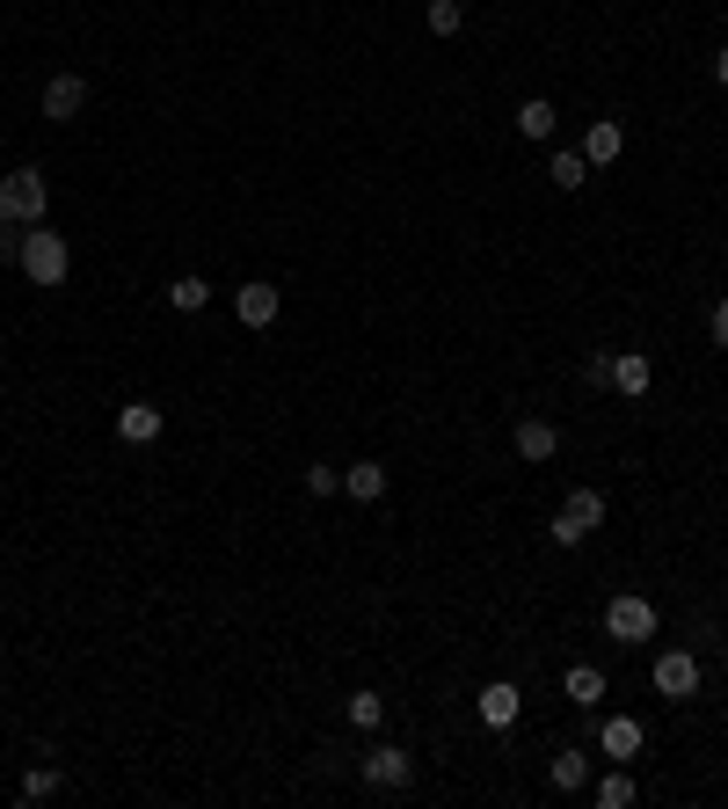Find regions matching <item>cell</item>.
I'll use <instances>...</instances> for the list:
<instances>
[{
	"label": "cell",
	"mask_w": 728,
	"mask_h": 809,
	"mask_svg": "<svg viewBox=\"0 0 728 809\" xmlns=\"http://www.w3.org/2000/svg\"><path fill=\"white\" fill-rule=\"evenodd\" d=\"M168 307H175V314H205V307H211V284L205 278H175L168 284Z\"/></svg>",
	"instance_id": "obj_21"
},
{
	"label": "cell",
	"mask_w": 728,
	"mask_h": 809,
	"mask_svg": "<svg viewBox=\"0 0 728 809\" xmlns=\"http://www.w3.org/2000/svg\"><path fill=\"white\" fill-rule=\"evenodd\" d=\"M510 124H518L524 139H539V146H547V139H554V103H547V95H524V103H518V117H510Z\"/></svg>",
	"instance_id": "obj_19"
},
{
	"label": "cell",
	"mask_w": 728,
	"mask_h": 809,
	"mask_svg": "<svg viewBox=\"0 0 728 809\" xmlns=\"http://www.w3.org/2000/svg\"><path fill=\"white\" fill-rule=\"evenodd\" d=\"M278 307H284L278 284H262V278L233 284V321H241V329H270V321H278Z\"/></svg>",
	"instance_id": "obj_7"
},
{
	"label": "cell",
	"mask_w": 728,
	"mask_h": 809,
	"mask_svg": "<svg viewBox=\"0 0 728 809\" xmlns=\"http://www.w3.org/2000/svg\"><path fill=\"white\" fill-rule=\"evenodd\" d=\"M561 453V431L547 416H524L518 423V459H532V467H547V459Z\"/></svg>",
	"instance_id": "obj_14"
},
{
	"label": "cell",
	"mask_w": 728,
	"mask_h": 809,
	"mask_svg": "<svg viewBox=\"0 0 728 809\" xmlns=\"http://www.w3.org/2000/svg\"><path fill=\"white\" fill-rule=\"evenodd\" d=\"M59 788H66V780H59V766H30V774H22V802H52Z\"/></svg>",
	"instance_id": "obj_23"
},
{
	"label": "cell",
	"mask_w": 728,
	"mask_h": 809,
	"mask_svg": "<svg viewBox=\"0 0 728 809\" xmlns=\"http://www.w3.org/2000/svg\"><path fill=\"white\" fill-rule=\"evenodd\" d=\"M15 270L37 284V292H59L66 270H73V241H66V234H52V227H22V263Z\"/></svg>",
	"instance_id": "obj_1"
},
{
	"label": "cell",
	"mask_w": 728,
	"mask_h": 809,
	"mask_svg": "<svg viewBox=\"0 0 728 809\" xmlns=\"http://www.w3.org/2000/svg\"><path fill=\"white\" fill-rule=\"evenodd\" d=\"M626 154V132L612 117H590V132H583V160L590 168H612V160Z\"/></svg>",
	"instance_id": "obj_13"
},
{
	"label": "cell",
	"mask_w": 728,
	"mask_h": 809,
	"mask_svg": "<svg viewBox=\"0 0 728 809\" xmlns=\"http://www.w3.org/2000/svg\"><path fill=\"white\" fill-rule=\"evenodd\" d=\"M561 686H569V701L583 707V715H597V701H605V671H597V664H569Z\"/></svg>",
	"instance_id": "obj_17"
},
{
	"label": "cell",
	"mask_w": 728,
	"mask_h": 809,
	"mask_svg": "<svg viewBox=\"0 0 728 809\" xmlns=\"http://www.w3.org/2000/svg\"><path fill=\"white\" fill-rule=\"evenodd\" d=\"M714 81H721V89H728V44H721V52H714Z\"/></svg>",
	"instance_id": "obj_29"
},
{
	"label": "cell",
	"mask_w": 728,
	"mask_h": 809,
	"mask_svg": "<svg viewBox=\"0 0 728 809\" xmlns=\"http://www.w3.org/2000/svg\"><path fill=\"white\" fill-rule=\"evenodd\" d=\"M0 263H22V234L15 227H0Z\"/></svg>",
	"instance_id": "obj_28"
},
{
	"label": "cell",
	"mask_w": 728,
	"mask_h": 809,
	"mask_svg": "<svg viewBox=\"0 0 728 809\" xmlns=\"http://www.w3.org/2000/svg\"><path fill=\"white\" fill-rule=\"evenodd\" d=\"M583 387H612V351L583 357Z\"/></svg>",
	"instance_id": "obj_26"
},
{
	"label": "cell",
	"mask_w": 728,
	"mask_h": 809,
	"mask_svg": "<svg viewBox=\"0 0 728 809\" xmlns=\"http://www.w3.org/2000/svg\"><path fill=\"white\" fill-rule=\"evenodd\" d=\"M423 22H430V37H459L467 8H459V0H430V8H423Z\"/></svg>",
	"instance_id": "obj_24"
},
{
	"label": "cell",
	"mask_w": 728,
	"mask_h": 809,
	"mask_svg": "<svg viewBox=\"0 0 728 809\" xmlns=\"http://www.w3.org/2000/svg\"><path fill=\"white\" fill-rule=\"evenodd\" d=\"M343 489V467H306V496H335Z\"/></svg>",
	"instance_id": "obj_25"
},
{
	"label": "cell",
	"mask_w": 728,
	"mask_h": 809,
	"mask_svg": "<svg viewBox=\"0 0 728 809\" xmlns=\"http://www.w3.org/2000/svg\"><path fill=\"white\" fill-rule=\"evenodd\" d=\"M343 496H357V504H379V496H386V467H379V459H357V467H343Z\"/></svg>",
	"instance_id": "obj_18"
},
{
	"label": "cell",
	"mask_w": 728,
	"mask_h": 809,
	"mask_svg": "<svg viewBox=\"0 0 728 809\" xmlns=\"http://www.w3.org/2000/svg\"><path fill=\"white\" fill-rule=\"evenodd\" d=\"M81 110H87V81H81V73H52V81H44V117L73 124Z\"/></svg>",
	"instance_id": "obj_9"
},
{
	"label": "cell",
	"mask_w": 728,
	"mask_h": 809,
	"mask_svg": "<svg viewBox=\"0 0 728 809\" xmlns=\"http://www.w3.org/2000/svg\"><path fill=\"white\" fill-rule=\"evenodd\" d=\"M357 780H364V788H379V795L416 788V751H401V744H372V751L357 758Z\"/></svg>",
	"instance_id": "obj_3"
},
{
	"label": "cell",
	"mask_w": 728,
	"mask_h": 809,
	"mask_svg": "<svg viewBox=\"0 0 728 809\" xmlns=\"http://www.w3.org/2000/svg\"><path fill=\"white\" fill-rule=\"evenodd\" d=\"M634 774H626V766H612V774H597V809H634Z\"/></svg>",
	"instance_id": "obj_20"
},
{
	"label": "cell",
	"mask_w": 728,
	"mask_h": 809,
	"mask_svg": "<svg viewBox=\"0 0 728 809\" xmlns=\"http://www.w3.org/2000/svg\"><path fill=\"white\" fill-rule=\"evenodd\" d=\"M547 780H554L561 795H583V788H590V751H583V744H569V751H554V766H547Z\"/></svg>",
	"instance_id": "obj_15"
},
{
	"label": "cell",
	"mask_w": 728,
	"mask_h": 809,
	"mask_svg": "<svg viewBox=\"0 0 728 809\" xmlns=\"http://www.w3.org/2000/svg\"><path fill=\"white\" fill-rule=\"evenodd\" d=\"M605 634H612V642H626V650L656 642V605H648L642 591H620V599L605 605Z\"/></svg>",
	"instance_id": "obj_4"
},
{
	"label": "cell",
	"mask_w": 728,
	"mask_h": 809,
	"mask_svg": "<svg viewBox=\"0 0 728 809\" xmlns=\"http://www.w3.org/2000/svg\"><path fill=\"white\" fill-rule=\"evenodd\" d=\"M44 211H52V183L37 168L0 176V227H44Z\"/></svg>",
	"instance_id": "obj_2"
},
{
	"label": "cell",
	"mask_w": 728,
	"mask_h": 809,
	"mask_svg": "<svg viewBox=\"0 0 728 809\" xmlns=\"http://www.w3.org/2000/svg\"><path fill=\"white\" fill-rule=\"evenodd\" d=\"M656 693L663 701H693L699 693V656L693 650H656Z\"/></svg>",
	"instance_id": "obj_6"
},
{
	"label": "cell",
	"mask_w": 728,
	"mask_h": 809,
	"mask_svg": "<svg viewBox=\"0 0 728 809\" xmlns=\"http://www.w3.org/2000/svg\"><path fill=\"white\" fill-rule=\"evenodd\" d=\"M343 715H350V729H364V737H372V729L386 722V701H379V693H350Z\"/></svg>",
	"instance_id": "obj_22"
},
{
	"label": "cell",
	"mask_w": 728,
	"mask_h": 809,
	"mask_svg": "<svg viewBox=\"0 0 728 809\" xmlns=\"http://www.w3.org/2000/svg\"><path fill=\"white\" fill-rule=\"evenodd\" d=\"M707 335H714V351H728V292L714 300V314H707Z\"/></svg>",
	"instance_id": "obj_27"
},
{
	"label": "cell",
	"mask_w": 728,
	"mask_h": 809,
	"mask_svg": "<svg viewBox=\"0 0 728 809\" xmlns=\"http://www.w3.org/2000/svg\"><path fill=\"white\" fill-rule=\"evenodd\" d=\"M597 526H605V496H597V489H575L569 504H561V518L547 526V540H554V547H583Z\"/></svg>",
	"instance_id": "obj_5"
},
{
	"label": "cell",
	"mask_w": 728,
	"mask_h": 809,
	"mask_svg": "<svg viewBox=\"0 0 728 809\" xmlns=\"http://www.w3.org/2000/svg\"><path fill=\"white\" fill-rule=\"evenodd\" d=\"M0 686H8V671H0Z\"/></svg>",
	"instance_id": "obj_30"
},
{
	"label": "cell",
	"mask_w": 728,
	"mask_h": 809,
	"mask_svg": "<svg viewBox=\"0 0 728 809\" xmlns=\"http://www.w3.org/2000/svg\"><path fill=\"white\" fill-rule=\"evenodd\" d=\"M160 431H168V416H160L154 402H124V408H117V438H124V445H154Z\"/></svg>",
	"instance_id": "obj_12"
},
{
	"label": "cell",
	"mask_w": 728,
	"mask_h": 809,
	"mask_svg": "<svg viewBox=\"0 0 728 809\" xmlns=\"http://www.w3.org/2000/svg\"><path fill=\"white\" fill-rule=\"evenodd\" d=\"M590 176H597V168L583 160V146H561V154L547 160V183H554V190H583Z\"/></svg>",
	"instance_id": "obj_16"
},
{
	"label": "cell",
	"mask_w": 728,
	"mask_h": 809,
	"mask_svg": "<svg viewBox=\"0 0 728 809\" xmlns=\"http://www.w3.org/2000/svg\"><path fill=\"white\" fill-rule=\"evenodd\" d=\"M518 715H524V693L510 678H488L481 686V729H510Z\"/></svg>",
	"instance_id": "obj_11"
},
{
	"label": "cell",
	"mask_w": 728,
	"mask_h": 809,
	"mask_svg": "<svg viewBox=\"0 0 728 809\" xmlns=\"http://www.w3.org/2000/svg\"><path fill=\"white\" fill-rule=\"evenodd\" d=\"M590 737H597V751H605L612 766L642 758V722H634V715H605V722H590Z\"/></svg>",
	"instance_id": "obj_8"
},
{
	"label": "cell",
	"mask_w": 728,
	"mask_h": 809,
	"mask_svg": "<svg viewBox=\"0 0 728 809\" xmlns=\"http://www.w3.org/2000/svg\"><path fill=\"white\" fill-rule=\"evenodd\" d=\"M648 387H656V365H648V351H612V394L642 402Z\"/></svg>",
	"instance_id": "obj_10"
}]
</instances>
